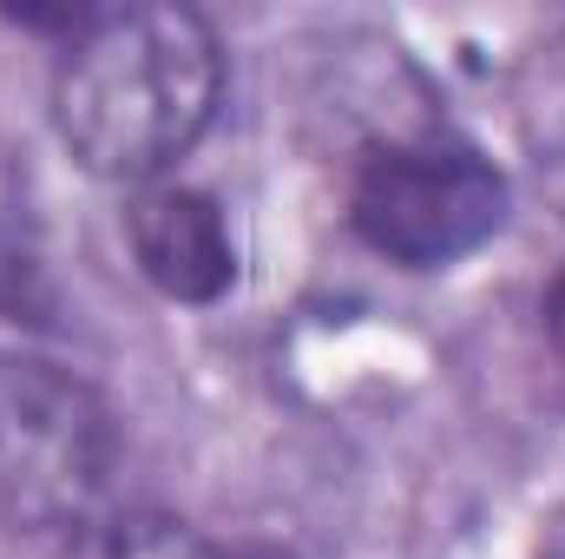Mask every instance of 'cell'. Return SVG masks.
Here are the masks:
<instances>
[{
	"label": "cell",
	"mask_w": 565,
	"mask_h": 559,
	"mask_svg": "<svg viewBox=\"0 0 565 559\" xmlns=\"http://www.w3.org/2000/svg\"><path fill=\"white\" fill-rule=\"evenodd\" d=\"M99 559H231V553H217L198 527H184L171 514H126L113 527V540L99 547Z\"/></svg>",
	"instance_id": "5"
},
{
	"label": "cell",
	"mask_w": 565,
	"mask_h": 559,
	"mask_svg": "<svg viewBox=\"0 0 565 559\" xmlns=\"http://www.w3.org/2000/svg\"><path fill=\"white\" fill-rule=\"evenodd\" d=\"M540 316H546V336H553V349H559V362H565V271L546 283V303H540Z\"/></svg>",
	"instance_id": "7"
},
{
	"label": "cell",
	"mask_w": 565,
	"mask_h": 559,
	"mask_svg": "<svg viewBox=\"0 0 565 559\" xmlns=\"http://www.w3.org/2000/svg\"><path fill=\"white\" fill-rule=\"evenodd\" d=\"M0 309L13 323L40 309V264H33V251L20 238H0Z\"/></svg>",
	"instance_id": "6"
},
{
	"label": "cell",
	"mask_w": 565,
	"mask_h": 559,
	"mask_svg": "<svg viewBox=\"0 0 565 559\" xmlns=\"http://www.w3.org/2000/svg\"><path fill=\"white\" fill-rule=\"evenodd\" d=\"M224 99V46L191 7H106L53 66L60 145L106 184H158Z\"/></svg>",
	"instance_id": "1"
},
{
	"label": "cell",
	"mask_w": 565,
	"mask_h": 559,
	"mask_svg": "<svg viewBox=\"0 0 565 559\" xmlns=\"http://www.w3.org/2000/svg\"><path fill=\"white\" fill-rule=\"evenodd\" d=\"M126 244L139 257V277L171 303H217L237 283V238L224 224V204L198 184H139L126 204Z\"/></svg>",
	"instance_id": "4"
},
{
	"label": "cell",
	"mask_w": 565,
	"mask_h": 559,
	"mask_svg": "<svg viewBox=\"0 0 565 559\" xmlns=\"http://www.w3.org/2000/svg\"><path fill=\"white\" fill-rule=\"evenodd\" d=\"M119 421L106 395L26 349H0V527L46 553L106 547L119 514Z\"/></svg>",
	"instance_id": "2"
},
{
	"label": "cell",
	"mask_w": 565,
	"mask_h": 559,
	"mask_svg": "<svg viewBox=\"0 0 565 559\" xmlns=\"http://www.w3.org/2000/svg\"><path fill=\"white\" fill-rule=\"evenodd\" d=\"M507 178L480 145L454 133H402L355 158L349 224L355 238L408 271L473 257L507 224Z\"/></svg>",
	"instance_id": "3"
},
{
	"label": "cell",
	"mask_w": 565,
	"mask_h": 559,
	"mask_svg": "<svg viewBox=\"0 0 565 559\" xmlns=\"http://www.w3.org/2000/svg\"><path fill=\"white\" fill-rule=\"evenodd\" d=\"M237 559H289V553H237Z\"/></svg>",
	"instance_id": "8"
}]
</instances>
